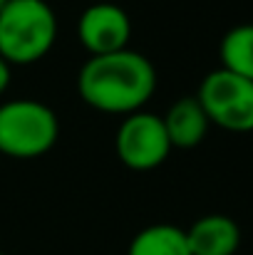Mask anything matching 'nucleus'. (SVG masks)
Wrapping results in <instances>:
<instances>
[{
	"instance_id": "12",
	"label": "nucleus",
	"mask_w": 253,
	"mask_h": 255,
	"mask_svg": "<svg viewBox=\"0 0 253 255\" xmlns=\"http://www.w3.org/2000/svg\"><path fill=\"white\" fill-rule=\"evenodd\" d=\"M5 2H7V0H0V10H2V7H5Z\"/></svg>"
},
{
	"instance_id": "11",
	"label": "nucleus",
	"mask_w": 253,
	"mask_h": 255,
	"mask_svg": "<svg viewBox=\"0 0 253 255\" xmlns=\"http://www.w3.org/2000/svg\"><path fill=\"white\" fill-rule=\"evenodd\" d=\"M10 80H12V67L0 57V97L7 92V87H10Z\"/></svg>"
},
{
	"instance_id": "13",
	"label": "nucleus",
	"mask_w": 253,
	"mask_h": 255,
	"mask_svg": "<svg viewBox=\"0 0 253 255\" xmlns=\"http://www.w3.org/2000/svg\"><path fill=\"white\" fill-rule=\"evenodd\" d=\"M0 255H5V253H0Z\"/></svg>"
},
{
	"instance_id": "2",
	"label": "nucleus",
	"mask_w": 253,
	"mask_h": 255,
	"mask_svg": "<svg viewBox=\"0 0 253 255\" xmlns=\"http://www.w3.org/2000/svg\"><path fill=\"white\" fill-rule=\"evenodd\" d=\"M57 42V15L47 0H7L0 10V57L10 67H30Z\"/></svg>"
},
{
	"instance_id": "3",
	"label": "nucleus",
	"mask_w": 253,
	"mask_h": 255,
	"mask_svg": "<svg viewBox=\"0 0 253 255\" xmlns=\"http://www.w3.org/2000/svg\"><path fill=\"white\" fill-rule=\"evenodd\" d=\"M60 139L57 112L40 99H10L0 104V154L27 161L55 149Z\"/></svg>"
},
{
	"instance_id": "10",
	"label": "nucleus",
	"mask_w": 253,
	"mask_h": 255,
	"mask_svg": "<svg viewBox=\"0 0 253 255\" xmlns=\"http://www.w3.org/2000/svg\"><path fill=\"white\" fill-rule=\"evenodd\" d=\"M221 67L253 82V22L234 25L219 45Z\"/></svg>"
},
{
	"instance_id": "6",
	"label": "nucleus",
	"mask_w": 253,
	"mask_h": 255,
	"mask_svg": "<svg viewBox=\"0 0 253 255\" xmlns=\"http://www.w3.org/2000/svg\"><path fill=\"white\" fill-rule=\"evenodd\" d=\"M77 40L89 52V57L127 50L132 40V20L127 10L117 2H92L80 12Z\"/></svg>"
},
{
	"instance_id": "9",
	"label": "nucleus",
	"mask_w": 253,
	"mask_h": 255,
	"mask_svg": "<svg viewBox=\"0 0 253 255\" xmlns=\"http://www.w3.org/2000/svg\"><path fill=\"white\" fill-rule=\"evenodd\" d=\"M127 255H191L186 231L171 223L142 228L127 246Z\"/></svg>"
},
{
	"instance_id": "4",
	"label": "nucleus",
	"mask_w": 253,
	"mask_h": 255,
	"mask_svg": "<svg viewBox=\"0 0 253 255\" xmlns=\"http://www.w3.org/2000/svg\"><path fill=\"white\" fill-rule=\"evenodd\" d=\"M209 122L224 131H253V82L224 67L209 72L196 92Z\"/></svg>"
},
{
	"instance_id": "7",
	"label": "nucleus",
	"mask_w": 253,
	"mask_h": 255,
	"mask_svg": "<svg viewBox=\"0 0 253 255\" xmlns=\"http://www.w3.org/2000/svg\"><path fill=\"white\" fill-rule=\"evenodd\" d=\"M191 255H236L241 248V228L231 216L209 213L186 228Z\"/></svg>"
},
{
	"instance_id": "1",
	"label": "nucleus",
	"mask_w": 253,
	"mask_h": 255,
	"mask_svg": "<svg viewBox=\"0 0 253 255\" xmlns=\"http://www.w3.org/2000/svg\"><path fill=\"white\" fill-rule=\"evenodd\" d=\"M159 85L152 60L132 47L92 55L77 72V92L82 102L102 114L127 117L142 112Z\"/></svg>"
},
{
	"instance_id": "8",
	"label": "nucleus",
	"mask_w": 253,
	"mask_h": 255,
	"mask_svg": "<svg viewBox=\"0 0 253 255\" xmlns=\"http://www.w3.org/2000/svg\"><path fill=\"white\" fill-rule=\"evenodd\" d=\"M162 119H164V129L171 141V149H196L206 139L209 127H211L196 94L176 99Z\"/></svg>"
},
{
	"instance_id": "5",
	"label": "nucleus",
	"mask_w": 253,
	"mask_h": 255,
	"mask_svg": "<svg viewBox=\"0 0 253 255\" xmlns=\"http://www.w3.org/2000/svg\"><path fill=\"white\" fill-rule=\"evenodd\" d=\"M117 159L129 171L159 169L171 154V141L164 129V119L154 112H134L122 119L114 134Z\"/></svg>"
}]
</instances>
